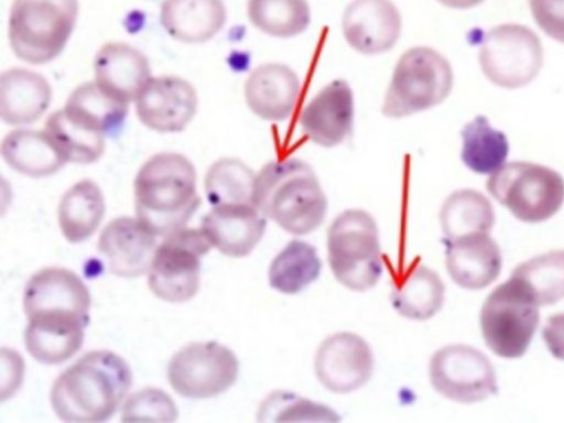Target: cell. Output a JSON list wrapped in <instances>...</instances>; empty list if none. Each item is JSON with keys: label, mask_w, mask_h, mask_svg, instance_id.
<instances>
[{"label": "cell", "mask_w": 564, "mask_h": 423, "mask_svg": "<svg viewBox=\"0 0 564 423\" xmlns=\"http://www.w3.org/2000/svg\"><path fill=\"white\" fill-rule=\"evenodd\" d=\"M132 383L130 367L110 350H93L67 367L54 381L51 404L65 422L109 420Z\"/></svg>", "instance_id": "obj_1"}, {"label": "cell", "mask_w": 564, "mask_h": 423, "mask_svg": "<svg viewBox=\"0 0 564 423\" xmlns=\"http://www.w3.org/2000/svg\"><path fill=\"white\" fill-rule=\"evenodd\" d=\"M133 194L137 218L155 236L163 237L185 227L202 202L195 166L175 152L148 159L135 175Z\"/></svg>", "instance_id": "obj_2"}, {"label": "cell", "mask_w": 564, "mask_h": 423, "mask_svg": "<svg viewBox=\"0 0 564 423\" xmlns=\"http://www.w3.org/2000/svg\"><path fill=\"white\" fill-rule=\"evenodd\" d=\"M253 204L293 235L317 229L328 206L315 172L299 159L267 163L256 175Z\"/></svg>", "instance_id": "obj_3"}, {"label": "cell", "mask_w": 564, "mask_h": 423, "mask_svg": "<svg viewBox=\"0 0 564 423\" xmlns=\"http://www.w3.org/2000/svg\"><path fill=\"white\" fill-rule=\"evenodd\" d=\"M90 304L89 290L76 273L65 268H44L29 279L24 289L26 328L43 334L85 333Z\"/></svg>", "instance_id": "obj_4"}, {"label": "cell", "mask_w": 564, "mask_h": 423, "mask_svg": "<svg viewBox=\"0 0 564 423\" xmlns=\"http://www.w3.org/2000/svg\"><path fill=\"white\" fill-rule=\"evenodd\" d=\"M78 0H13L9 42L20 59L41 65L57 57L76 25Z\"/></svg>", "instance_id": "obj_5"}, {"label": "cell", "mask_w": 564, "mask_h": 423, "mask_svg": "<svg viewBox=\"0 0 564 423\" xmlns=\"http://www.w3.org/2000/svg\"><path fill=\"white\" fill-rule=\"evenodd\" d=\"M327 257L336 280L349 290L373 288L382 272L378 226L364 209L340 213L327 231Z\"/></svg>", "instance_id": "obj_6"}, {"label": "cell", "mask_w": 564, "mask_h": 423, "mask_svg": "<svg viewBox=\"0 0 564 423\" xmlns=\"http://www.w3.org/2000/svg\"><path fill=\"white\" fill-rule=\"evenodd\" d=\"M453 83V69L445 56L427 46L411 47L394 66L381 111L399 119L427 110L446 99Z\"/></svg>", "instance_id": "obj_7"}, {"label": "cell", "mask_w": 564, "mask_h": 423, "mask_svg": "<svg viewBox=\"0 0 564 423\" xmlns=\"http://www.w3.org/2000/svg\"><path fill=\"white\" fill-rule=\"evenodd\" d=\"M539 306L522 280L511 275L499 284L486 297L479 315L487 347L499 357H521L538 328Z\"/></svg>", "instance_id": "obj_8"}, {"label": "cell", "mask_w": 564, "mask_h": 423, "mask_svg": "<svg viewBox=\"0 0 564 423\" xmlns=\"http://www.w3.org/2000/svg\"><path fill=\"white\" fill-rule=\"evenodd\" d=\"M487 191L519 220L541 223L564 203V180L549 166L514 161L500 166L486 182Z\"/></svg>", "instance_id": "obj_9"}, {"label": "cell", "mask_w": 564, "mask_h": 423, "mask_svg": "<svg viewBox=\"0 0 564 423\" xmlns=\"http://www.w3.org/2000/svg\"><path fill=\"white\" fill-rule=\"evenodd\" d=\"M202 228L183 227L156 247L148 274V285L159 299L183 303L199 289L200 258L212 248Z\"/></svg>", "instance_id": "obj_10"}, {"label": "cell", "mask_w": 564, "mask_h": 423, "mask_svg": "<svg viewBox=\"0 0 564 423\" xmlns=\"http://www.w3.org/2000/svg\"><path fill=\"white\" fill-rule=\"evenodd\" d=\"M478 59L489 82L502 88L516 89L531 83L541 70L543 46L531 29L518 23H505L487 32Z\"/></svg>", "instance_id": "obj_11"}, {"label": "cell", "mask_w": 564, "mask_h": 423, "mask_svg": "<svg viewBox=\"0 0 564 423\" xmlns=\"http://www.w3.org/2000/svg\"><path fill=\"white\" fill-rule=\"evenodd\" d=\"M235 352L217 341L191 343L170 360L167 378L180 395L207 399L227 391L237 380Z\"/></svg>", "instance_id": "obj_12"}, {"label": "cell", "mask_w": 564, "mask_h": 423, "mask_svg": "<svg viewBox=\"0 0 564 423\" xmlns=\"http://www.w3.org/2000/svg\"><path fill=\"white\" fill-rule=\"evenodd\" d=\"M429 376L436 392L459 403L480 402L498 392L490 359L468 345L453 344L436 350L430 360Z\"/></svg>", "instance_id": "obj_13"}, {"label": "cell", "mask_w": 564, "mask_h": 423, "mask_svg": "<svg viewBox=\"0 0 564 423\" xmlns=\"http://www.w3.org/2000/svg\"><path fill=\"white\" fill-rule=\"evenodd\" d=\"M375 358L359 335L340 332L325 338L314 360L321 384L335 393H349L365 386L373 373Z\"/></svg>", "instance_id": "obj_14"}, {"label": "cell", "mask_w": 564, "mask_h": 423, "mask_svg": "<svg viewBox=\"0 0 564 423\" xmlns=\"http://www.w3.org/2000/svg\"><path fill=\"white\" fill-rule=\"evenodd\" d=\"M198 99L186 79L163 75L151 77L135 100L139 120L158 132H180L194 118Z\"/></svg>", "instance_id": "obj_15"}, {"label": "cell", "mask_w": 564, "mask_h": 423, "mask_svg": "<svg viewBox=\"0 0 564 423\" xmlns=\"http://www.w3.org/2000/svg\"><path fill=\"white\" fill-rule=\"evenodd\" d=\"M346 42L365 55L391 50L398 42L402 21L391 0H352L341 20Z\"/></svg>", "instance_id": "obj_16"}, {"label": "cell", "mask_w": 564, "mask_h": 423, "mask_svg": "<svg viewBox=\"0 0 564 423\" xmlns=\"http://www.w3.org/2000/svg\"><path fill=\"white\" fill-rule=\"evenodd\" d=\"M97 247L113 274L137 278L150 270L156 239L138 218L122 216L102 229Z\"/></svg>", "instance_id": "obj_17"}, {"label": "cell", "mask_w": 564, "mask_h": 423, "mask_svg": "<svg viewBox=\"0 0 564 423\" xmlns=\"http://www.w3.org/2000/svg\"><path fill=\"white\" fill-rule=\"evenodd\" d=\"M300 124L303 133L321 147L341 143L354 124V94L349 84L336 79L323 87L302 110Z\"/></svg>", "instance_id": "obj_18"}, {"label": "cell", "mask_w": 564, "mask_h": 423, "mask_svg": "<svg viewBox=\"0 0 564 423\" xmlns=\"http://www.w3.org/2000/svg\"><path fill=\"white\" fill-rule=\"evenodd\" d=\"M265 216L254 206H214L200 221V228L214 248L231 258L248 256L265 231Z\"/></svg>", "instance_id": "obj_19"}, {"label": "cell", "mask_w": 564, "mask_h": 423, "mask_svg": "<svg viewBox=\"0 0 564 423\" xmlns=\"http://www.w3.org/2000/svg\"><path fill=\"white\" fill-rule=\"evenodd\" d=\"M445 265L452 280L467 290H481L500 274L499 246L488 232L445 240Z\"/></svg>", "instance_id": "obj_20"}, {"label": "cell", "mask_w": 564, "mask_h": 423, "mask_svg": "<svg viewBox=\"0 0 564 423\" xmlns=\"http://www.w3.org/2000/svg\"><path fill=\"white\" fill-rule=\"evenodd\" d=\"M301 83L285 64L265 63L251 70L245 83V99L249 109L269 121L288 119L296 105Z\"/></svg>", "instance_id": "obj_21"}, {"label": "cell", "mask_w": 564, "mask_h": 423, "mask_svg": "<svg viewBox=\"0 0 564 423\" xmlns=\"http://www.w3.org/2000/svg\"><path fill=\"white\" fill-rule=\"evenodd\" d=\"M95 82L112 97L137 100L151 78L147 56L123 42L104 44L94 59Z\"/></svg>", "instance_id": "obj_22"}, {"label": "cell", "mask_w": 564, "mask_h": 423, "mask_svg": "<svg viewBox=\"0 0 564 423\" xmlns=\"http://www.w3.org/2000/svg\"><path fill=\"white\" fill-rule=\"evenodd\" d=\"M52 88L44 76L12 67L0 76V115L9 126L30 124L47 110Z\"/></svg>", "instance_id": "obj_23"}, {"label": "cell", "mask_w": 564, "mask_h": 423, "mask_svg": "<svg viewBox=\"0 0 564 423\" xmlns=\"http://www.w3.org/2000/svg\"><path fill=\"white\" fill-rule=\"evenodd\" d=\"M160 20L165 32L184 43H204L225 25L223 0H164Z\"/></svg>", "instance_id": "obj_24"}, {"label": "cell", "mask_w": 564, "mask_h": 423, "mask_svg": "<svg viewBox=\"0 0 564 423\" xmlns=\"http://www.w3.org/2000/svg\"><path fill=\"white\" fill-rule=\"evenodd\" d=\"M63 110L83 128L112 137L121 130L129 107L128 102L112 97L96 82H86L70 93Z\"/></svg>", "instance_id": "obj_25"}, {"label": "cell", "mask_w": 564, "mask_h": 423, "mask_svg": "<svg viewBox=\"0 0 564 423\" xmlns=\"http://www.w3.org/2000/svg\"><path fill=\"white\" fill-rule=\"evenodd\" d=\"M1 155L12 170L36 178L53 175L67 163L44 131L30 129L8 133Z\"/></svg>", "instance_id": "obj_26"}, {"label": "cell", "mask_w": 564, "mask_h": 423, "mask_svg": "<svg viewBox=\"0 0 564 423\" xmlns=\"http://www.w3.org/2000/svg\"><path fill=\"white\" fill-rule=\"evenodd\" d=\"M104 214L105 199L100 187L91 180H82L61 198L58 225L66 240L77 243L93 236Z\"/></svg>", "instance_id": "obj_27"}, {"label": "cell", "mask_w": 564, "mask_h": 423, "mask_svg": "<svg viewBox=\"0 0 564 423\" xmlns=\"http://www.w3.org/2000/svg\"><path fill=\"white\" fill-rule=\"evenodd\" d=\"M445 285L436 272L424 264L413 265L391 294L394 310L403 317L426 321L443 306Z\"/></svg>", "instance_id": "obj_28"}, {"label": "cell", "mask_w": 564, "mask_h": 423, "mask_svg": "<svg viewBox=\"0 0 564 423\" xmlns=\"http://www.w3.org/2000/svg\"><path fill=\"white\" fill-rule=\"evenodd\" d=\"M490 200L471 188L449 194L440 210V223L445 240H453L477 232H488L495 224Z\"/></svg>", "instance_id": "obj_29"}, {"label": "cell", "mask_w": 564, "mask_h": 423, "mask_svg": "<svg viewBox=\"0 0 564 423\" xmlns=\"http://www.w3.org/2000/svg\"><path fill=\"white\" fill-rule=\"evenodd\" d=\"M322 262L316 249L306 241L291 240L272 260L269 284L283 294H296L314 282Z\"/></svg>", "instance_id": "obj_30"}, {"label": "cell", "mask_w": 564, "mask_h": 423, "mask_svg": "<svg viewBox=\"0 0 564 423\" xmlns=\"http://www.w3.org/2000/svg\"><path fill=\"white\" fill-rule=\"evenodd\" d=\"M462 161L475 173L488 174L505 163L509 143L503 132L494 129L485 116H477L462 130Z\"/></svg>", "instance_id": "obj_31"}, {"label": "cell", "mask_w": 564, "mask_h": 423, "mask_svg": "<svg viewBox=\"0 0 564 423\" xmlns=\"http://www.w3.org/2000/svg\"><path fill=\"white\" fill-rule=\"evenodd\" d=\"M256 174L242 161L221 158L207 170L204 185L210 205L253 204Z\"/></svg>", "instance_id": "obj_32"}, {"label": "cell", "mask_w": 564, "mask_h": 423, "mask_svg": "<svg viewBox=\"0 0 564 423\" xmlns=\"http://www.w3.org/2000/svg\"><path fill=\"white\" fill-rule=\"evenodd\" d=\"M43 131L66 162L94 163L105 152V137L75 123L63 109L47 117Z\"/></svg>", "instance_id": "obj_33"}, {"label": "cell", "mask_w": 564, "mask_h": 423, "mask_svg": "<svg viewBox=\"0 0 564 423\" xmlns=\"http://www.w3.org/2000/svg\"><path fill=\"white\" fill-rule=\"evenodd\" d=\"M247 13L254 28L280 39L301 34L311 22L306 0H248Z\"/></svg>", "instance_id": "obj_34"}, {"label": "cell", "mask_w": 564, "mask_h": 423, "mask_svg": "<svg viewBox=\"0 0 564 423\" xmlns=\"http://www.w3.org/2000/svg\"><path fill=\"white\" fill-rule=\"evenodd\" d=\"M512 276L522 280L539 305H551L564 299V250H551L517 265Z\"/></svg>", "instance_id": "obj_35"}, {"label": "cell", "mask_w": 564, "mask_h": 423, "mask_svg": "<svg viewBox=\"0 0 564 423\" xmlns=\"http://www.w3.org/2000/svg\"><path fill=\"white\" fill-rule=\"evenodd\" d=\"M258 420L262 422H337L339 417L335 411L325 404L311 401L292 392L274 391L260 404Z\"/></svg>", "instance_id": "obj_36"}, {"label": "cell", "mask_w": 564, "mask_h": 423, "mask_svg": "<svg viewBox=\"0 0 564 423\" xmlns=\"http://www.w3.org/2000/svg\"><path fill=\"white\" fill-rule=\"evenodd\" d=\"M177 414V409L169 394L159 389L145 388L126 401L121 420L173 422Z\"/></svg>", "instance_id": "obj_37"}, {"label": "cell", "mask_w": 564, "mask_h": 423, "mask_svg": "<svg viewBox=\"0 0 564 423\" xmlns=\"http://www.w3.org/2000/svg\"><path fill=\"white\" fill-rule=\"evenodd\" d=\"M538 26L551 39L564 43V0H529Z\"/></svg>", "instance_id": "obj_38"}, {"label": "cell", "mask_w": 564, "mask_h": 423, "mask_svg": "<svg viewBox=\"0 0 564 423\" xmlns=\"http://www.w3.org/2000/svg\"><path fill=\"white\" fill-rule=\"evenodd\" d=\"M542 338L551 355L564 360V313L549 316L542 328Z\"/></svg>", "instance_id": "obj_39"}, {"label": "cell", "mask_w": 564, "mask_h": 423, "mask_svg": "<svg viewBox=\"0 0 564 423\" xmlns=\"http://www.w3.org/2000/svg\"><path fill=\"white\" fill-rule=\"evenodd\" d=\"M443 6L452 9H469L473 8L479 3H481L484 0H436Z\"/></svg>", "instance_id": "obj_40"}]
</instances>
